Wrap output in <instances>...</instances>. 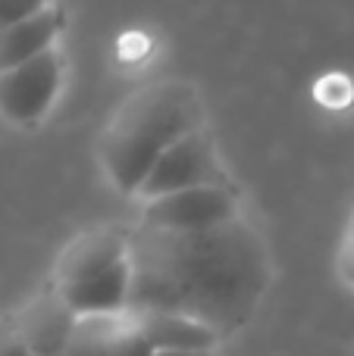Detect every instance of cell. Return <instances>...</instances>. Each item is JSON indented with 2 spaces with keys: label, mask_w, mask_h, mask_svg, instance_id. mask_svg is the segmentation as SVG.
I'll use <instances>...</instances> for the list:
<instances>
[{
  "label": "cell",
  "mask_w": 354,
  "mask_h": 356,
  "mask_svg": "<svg viewBox=\"0 0 354 356\" xmlns=\"http://www.w3.org/2000/svg\"><path fill=\"white\" fill-rule=\"evenodd\" d=\"M129 307L169 309L210 325L223 338L257 313L270 288V257L261 234L236 219L207 228L125 232Z\"/></svg>",
  "instance_id": "6da1fadb"
},
{
  "label": "cell",
  "mask_w": 354,
  "mask_h": 356,
  "mask_svg": "<svg viewBox=\"0 0 354 356\" xmlns=\"http://www.w3.org/2000/svg\"><path fill=\"white\" fill-rule=\"evenodd\" d=\"M204 125V106L192 85L160 81L138 91L100 138V160L123 194H138L157 156L185 131Z\"/></svg>",
  "instance_id": "7a4b0ae2"
},
{
  "label": "cell",
  "mask_w": 354,
  "mask_h": 356,
  "mask_svg": "<svg viewBox=\"0 0 354 356\" xmlns=\"http://www.w3.org/2000/svg\"><path fill=\"white\" fill-rule=\"evenodd\" d=\"M129 241L125 232L98 228L82 234L63 253L54 291L75 316L125 313L129 307Z\"/></svg>",
  "instance_id": "3957f363"
},
{
  "label": "cell",
  "mask_w": 354,
  "mask_h": 356,
  "mask_svg": "<svg viewBox=\"0 0 354 356\" xmlns=\"http://www.w3.org/2000/svg\"><path fill=\"white\" fill-rule=\"evenodd\" d=\"M60 85L63 60L54 47L10 69H0V116L16 125L38 122L54 106Z\"/></svg>",
  "instance_id": "277c9868"
},
{
  "label": "cell",
  "mask_w": 354,
  "mask_h": 356,
  "mask_svg": "<svg viewBox=\"0 0 354 356\" xmlns=\"http://www.w3.org/2000/svg\"><path fill=\"white\" fill-rule=\"evenodd\" d=\"M213 181H226V175L217 160L210 135L201 125V129L185 131L179 141H173L157 156L151 172L138 184V197L151 200V197L173 194V191L194 188V184H213Z\"/></svg>",
  "instance_id": "5b68a950"
},
{
  "label": "cell",
  "mask_w": 354,
  "mask_h": 356,
  "mask_svg": "<svg viewBox=\"0 0 354 356\" xmlns=\"http://www.w3.org/2000/svg\"><path fill=\"white\" fill-rule=\"evenodd\" d=\"M238 216V197L229 181L194 184L144 200V225L154 228H207Z\"/></svg>",
  "instance_id": "8992f818"
},
{
  "label": "cell",
  "mask_w": 354,
  "mask_h": 356,
  "mask_svg": "<svg viewBox=\"0 0 354 356\" xmlns=\"http://www.w3.org/2000/svg\"><path fill=\"white\" fill-rule=\"evenodd\" d=\"M151 350H213L220 334L210 325L169 309H125Z\"/></svg>",
  "instance_id": "52a82bcc"
},
{
  "label": "cell",
  "mask_w": 354,
  "mask_h": 356,
  "mask_svg": "<svg viewBox=\"0 0 354 356\" xmlns=\"http://www.w3.org/2000/svg\"><path fill=\"white\" fill-rule=\"evenodd\" d=\"M75 319L79 316L60 300V294L50 291V294L38 297L35 303H29L13 325H16L19 338L25 341L31 356H56L72 338Z\"/></svg>",
  "instance_id": "ba28073f"
},
{
  "label": "cell",
  "mask_w": 354,
  "mask_h": 356,
  "mask_svg": "<svg viewBox=\"0 0 354 356\" xmlns=\"http://www.w3.org/2000/svg\"><path fill=\"white\" fill-rule=\"evenodd\" d=\"M72 341L85 356H151V344L132 325L129 313H100L79 316L72 328Z\"/></svg>",
  "instance_id": "9c48e42d"
},
{
  "label": "cell",
  "mask_w": 354,
  "mask_h": 356,
  "mask_svg": "<svg viewBox=\"0 0 354 356\" xmlns=\"http://www.w3.org/2000/svg\"><path fill=\"white\" fill-rule=\"evenodd\" d=\"M63 16L56 6H44L41 13L13 22L0 29V69H10L16 63H25L31 56L44 54L54 47L56 35H60Z\"/></svg>",
  "instance_id": "30bf717a"
},
{
  "label": "cell",
  "mask_w": 354,
  "mask_h": 356,
  "mask_svg": "<svg viewBox=\"0 0 354 356\" xmlns=\"http://www.w3.org/2000/svg\"><path fill=\"white\" fill-rule=\"evenodd\" d=\"M44 6H50V0H0V29L35 16Z\"/></svg>",
  "instance_id": "8fae6325"
},
{
  "label": "cell",
  "mask_w": 354,
  "mask_h": 356,
  "mask_svg": "<svg viewBox=\"0 0 354 356\" xmlns=\"http://www.w3.org/2000/svg\"><path fill=\"white\" fill-rule=\"evenodd\" d=\"M339 275H342L345 284L354 288V216L348 222V232L342 238V250H339Z\"/></svg>",
  "instance_id": "7c38bea8"
},
{
  "label": "cell",
  "mask_w": 354,
  "mask_h": 356,
  "mask_svg": "<svg viewBox=\"0 0 354 356\" xmlns=\"http://www.w3.org/2000/svg\"><path fill=\"white\" fill-rule=\"evenodd\" d=\"M0 356H31V350L25 347V341L19 338L13 322L0 325Z\"/></svg>",
  "instance_id": "4fadbf2b"
},
{
  "label": "cell",
  "mask_w": 354,
  "mask_h": 356,
  "mask_svg": "<svg viewBox=\"0 0 354 356\" xmlns=\"http://www.w3.org/2000/svg\"><path fill=\"white\" fill-rule=\"evenodd\" d=\"M151 356H213V350H154Z\"/></svg>",
  "instance_id": "5bb4252c"
},
{
  "label": "cell",
  "mask_w": 354,
  "mask_h": 356,
  "mask_svg": "<svg viewBox=\"0 0 354 356\" xmlns=\"http://www.w3.org/2000/svg\"><path fill=\"white\" fill-rule=\"evenodd\" d=\"M56 356H85V350H82V347H79V344H75V341H72V338H69V344H66V347H63V350H60V353H56Z\"/></svg>",
  "instance_id": "9a60e30c"
}]
</instances>
